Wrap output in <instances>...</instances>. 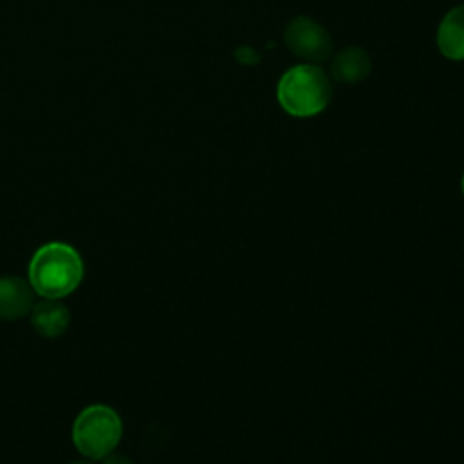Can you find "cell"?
I'll return each instance as SVG.
<instances>
[{"label":"cell","mask_w":464,"mask_h":464,"mask_svg":"<svg viewBox=\"0 0 464 464\" xmlns=\"http://www.w3.org/2000/svg\"><path fill=\"white\" fill-rule=\"evenodd\" d=\"M83 277V261L67 243L53 241L40 246L29 261V283L34 294L62 299L78 288Z\"/></svg>","instance_id":"cell-1"},{"label":"cell","mask_w":464,"mask_h":464,"mask_svg":"<svg viewBox=\"0 0 464 464\" xmlns=\"http://www.w3.org/2000/svg\"><path fill=\"white\" fill-rule=\"evenodd\" d=\"M332 82L315 63L290 67L277 83L279 105L292 116L308 118L326 109L332 98Z\"/></svg>","instance_id":"cell-2"},{"label":"cell","mask_w":464,"mask_h":464,"mask_svg":"<svg viewBox=\"0 0 464 464\" xmlns=\"http://www.w3.org/2000/svg\"><path fill=\"white\" fill-rule=\"evenodd\" d=\"M121 439V420L105 404H92L78 413L72 424V442L76 450L91 459L102 460L114 451Z\"/></svg>","instance_id":"cell-3"},{"label":"cell","mask_w":464,"mask_h":464,"mask_svg":"<svg viewBox=\"0 0 464 464\" xmlns=\"http://www.w3.org/2000/svg\"><path fill=\"white\" fill-rule=\"evenodd\" d=\"M285 44L308 63H321L332 56L334 40L326 27L310 16H295L285 27Z\"/></svg>","instance_id":"cell-4"},{"label":"cell","mask_w":464,"mask_h":464,"mask_svg":"<svg viewBox=\"0 0 464 464\" xmlns=\"http://www.w3.org/2000/svg\"><path fill=\"white\" fill-rule=\"evenodd\" d=\"M34 306V290L22 277H0V319L16 321L31 314Z\"/></svg>","instance_id":"cell-5"},{"label":"cell","mask_w":464,"mask_h":464,"mask_svg":"<svg viewBox=\"0 0 464 464\" xmlns=\"http://www.w3.org/2000/svg\"><path fill=\"white\" fill-rule=\"evenodd\" d=\"M29 315L34 332L47 339H54L65 334L71 323V314L60 299L44 297L42 301L34 303Z\"/></svg>","instance_id":"cell-6"},{"label":"cell","mask_w":464,"mask_h":464,"mask_svg":"<svg viewBox=\"0 0 464 464\" xmlns=\"http://www.w3.org/2000/svg\"><path fill=\"white\" fill-rule=\"evenodd\" d=\"M372 71L370 54L359 45L343 47L332 60V78L341 83H357L364 80Z\"/></svg>","instance_id":"cell-7"},{"label":"cell","mask_w":464,"mask_h":464,"mask_svg":"<svg viewBox=\"0 0 464 464\" xmlns=\"http://www.w3.org/2000/svg\"><path fill=\"white\" fill-rule=\"evenodd\" d=\"M439 51L450 60H464V4L450 9L439 24Z\"/></svg>","instance_id":"cell-8"},{"label":"cell","mask_w":464,"mask_h":464,"mask_svg":"<svg viewBox=\"0 0 464 464\" xmlns=\"http://www.w3.org/2000/svg\"><path fill=\"white\" fill-rule=\"evenodd\" d=\"M236 58H237V62L246 63V65H254V63H257V62H259V54H257V51H254V49H252V47H248V45L239 47V49L236 51Z\"/></svg>","instance_id":"cell-9"},{"label":"cell","mask_w":464,"mask_h":464,"mask_svg":"<svg viewBox=\"0 0 464 464\" xmlns=\"http://www.w3.org/2000/svg\"><path fill=\"white\" fill-rule=\"evenodd\" d=\"M102 464H132V462L127 457H123V455L109 453L105 459H102Z\"/></svg>","instance_id":"cell-10"},{"label":"cell","mask_w":464,"mask_h":464,"mask_svg":"<svg viewBox=\"0 0 464 464\" xmlns=\"http://www.w3.org/2000/svg\"><path fill=\"white\" fill-rule=\"evenodd\" d=\"M69 464H92V462H89V460H72Z\"/></svg>","instance_id":"cell-11"},{"label":"cell","mask_w":464,"mask_h":464,"mask_svg":"<svg viewBox=\"0 0 464 464\" xmlns=\"http://www.w3.org/2000/svg\"><path fill=\"white\" fill-rule=\"evenodd\" d=\"M462 192H464V176H462Z\"/></svg>","instance_id":"cell-12"}]
</instances>
